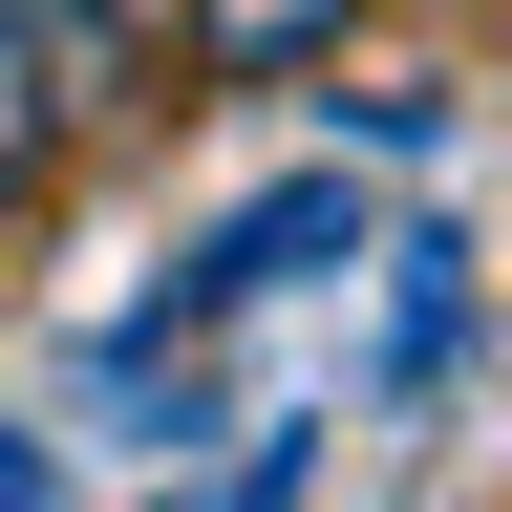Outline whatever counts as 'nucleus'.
<instances>
[{
	"label": "nucleus",
	"instance_id": "obj_4",
	"mask_svg": "<svg viewBox=\"0 0 512 512\" xmlns=\"http://www.w3.org/2000/svg\"><path fill=\"white\" fill-rule=\"evenodd\" d=\"M0 192H22V171H0Z\"/></svg>",
	"mask_w": 512,
	"mask_h": 512
},
{
	"label": "nucleus",
	"instance_id": "obj_3",
	"mask_svg": "<svg viewBox=\"0 0 512 512\" xmlns=\"http://www.w3.org/2000/svg\"><path fill=\"white\" fill-rule=\"evenodd\" d=\"M128 43H150V64H171V0H128Z\"/></svg>",
	"mask_w": 512,
	"mask_h": 512
},
{
	"label": "nucleus",
	"instance_id": "obj_1",
	"mask_svg": "<svg viewBox=\"0 0 512 512\" xmlns=\"http://www.w3.org/2000/svg\"><path fill=\"white\" fill-rule=\"evenodd\" d=\"M342 22H363V0H171V43L214 64V86H299Z\"/></svg>",
	"mask_w": 512,
	"mask_h": 512
},
{
	"label": "nucleus",
	"instance_id": "obj_2",
	"mask_svg": "<svg viewBox=\"0 0 512 512\" xmlns=\"http://www.w3.org/2000/svg\"><path fill=\"white\" fill-rule=\"evenodd\" d=\"M43 107H64V86H43V43L0 22V171H43Z\"/></svg>",
	"mask_w": 512,
	"mask_h": 512
}]
</instances>
